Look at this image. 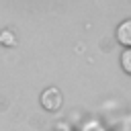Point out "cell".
I'll use <instances>...</instances> for the list:
<instances>
[{
  "mask_svg": "<svg viewBox=\"0 0 131 131\" xmlns=\"http://www.w3.org/2000/svg\"><path fill=\"white\" fill-rule=\"evenodd\" d=\"M61 104H63V94H61L59 88L49 86V88H45V90L41 92V106H43L45 111L53 113V111L61 108Z\"/></svg>",
  "mask_w": 131,
  "mask_h": 131,
  "instance_id": "1",
  "label": "cell"
},
{
  "mask_svg": "<svg viewBox=\"0 0 131 131\" xmlns=\"http://www.w3.org/2000/svg\"><path fill=\"white\" fill-rule=\"evenodd\" d=\"M115 39H117V43H119L123 49L131 47V18H125V20H121V23L117 25V29H115Z\"/></svg>",
  "mask_w": 131,
  "mask_h": 131,
  "instance_id": "2",
  "label": "cell"
},
{
  "mask_svg": "<svg viewBox=\"0 0 131 131\" xmlns=\"http://www.w3.org/2000/svg\"><path fill=\"white\" fill-rule=\"evenodd\" d=\"M0 43H2V45H14L16 39H14L12 31H2V33H0Z\"/></svg>",
  "mask_w": 131,
  "mask_h": 131,
  "instance_id": "4",
  "label": "cell"
},
{
  "mask_svg": "<svg viewBox=\"0 0 131 131\" xmlns=\"http://www.w3.org/2000/svg\"><path fill=\"white\" fill-rule=\"evenodd\" d=\"M119 63H121V70H123L127 76H131V47H127V49L121 51V55H119Z\"/></svg>",
  "mask_w": 131,
  "mask_h": 131,
  "instance_id": "3",
  "label": "cell"
}]
</instances>
